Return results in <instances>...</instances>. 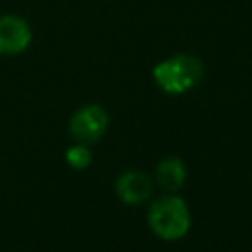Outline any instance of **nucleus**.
Masks as SVG:
<instances>
[{"label": "nucleus", "mask_w": 252, "mask_h": 252, "mask_svg": "<svg viewBox=\"0 0 252 252\" xmlns=\"http://www.w3.org/2000/svg\"><path fill=\"white\" fill-rule=\"evenodd\" d=\"M108 128V114L100 104H85L77 108L69 120V134L79 144L98 142Z\"/></svg>", "instance_id": "3"}, {"label": "nucleus", "mask_w": 252, "mask_h": 252, "mask_svg": "<svg viewBox=\"0 0 252 252\" xmlns=\"http://www.w3.org/2000/svg\"><path fill=\"white\" fill-rule=\"evenodd\" d=\"M114 189L122 203L142 205L144 201L150 199L154 191V179L142 169H128L116 179Z\"/></svg>", "instance_id": "5"}, {"label": "nucleus", "mask_w": 252, "mask_h": 252, "mask_svg": "<svg viewBox=\"0 0 252 252\" xmlns=\"http://www.w3.org/2000/svg\"><path fill=\"white\" fill-rule=\"evenodd\" d=\"M33 39L32 26L28 20L16 14L0 16V55H20Z\"/></svg>", "instance_id": "4"}, {"label": "nucleus", "mask_w": 252, "mask_h": 252, "mask_svg": "<svg viewBox=\"0 0 252 252\" xmlns=\"http://www.w3.org/2000/svg\"><path fill=\"white\" fill-rule=\"evenodd\" d=\"M152 232L161 240H179L191 228V213L187 203L177 195H163L156 199L148 213Z\"/></svg>", "instance_id": "2"}, {"label": "nucleus", "mask_w": 252, "mask_h": 252, "mask_svg": "<svg viewBox=\"0 0 252 252\" xmlns=\"http://www.w3.org/2000/svg\"><path fill=\"white\" fill-rule=\"evenodd\" d=\"M185 179H187V167L175 156L163 158L158 163V167H156V181H158V185L161 189L169 191V193H175L177 189H181Z\"/></svg>", "instance_id": "6"}, {"label": "nucleus", "mask_w": 252, "mask_h": 252, "mask_svg": "<svg viewBox=\"0 0 252 252\" xmlns=\"http://www.w3.org/2000/svg\"><path fill=\"white\" fill-rule=\"evenodd\" d=\"M91 159H93V154H91V148L87 144H73L71 148H67L65 152V161L67 165L75 167V169H85L91 165Z\"/></svg>", "instance_id": "7"}, {"label": "nucleus", "mask_w": 252, "mask_h": 252, "mask_svg": "<svg viewBox=\"0 0 252 252\" xmlns=\"http://www.w3.org/2000/svg\"><path fill=\"white\" fill-rule=\"evenodd\" d=\"M205 75L203 61L193 53H175L163 61H159L152 77L156 85L167 94H183L197 87Z\"/></svg>", "instance_id": "1"}]
</instances>
